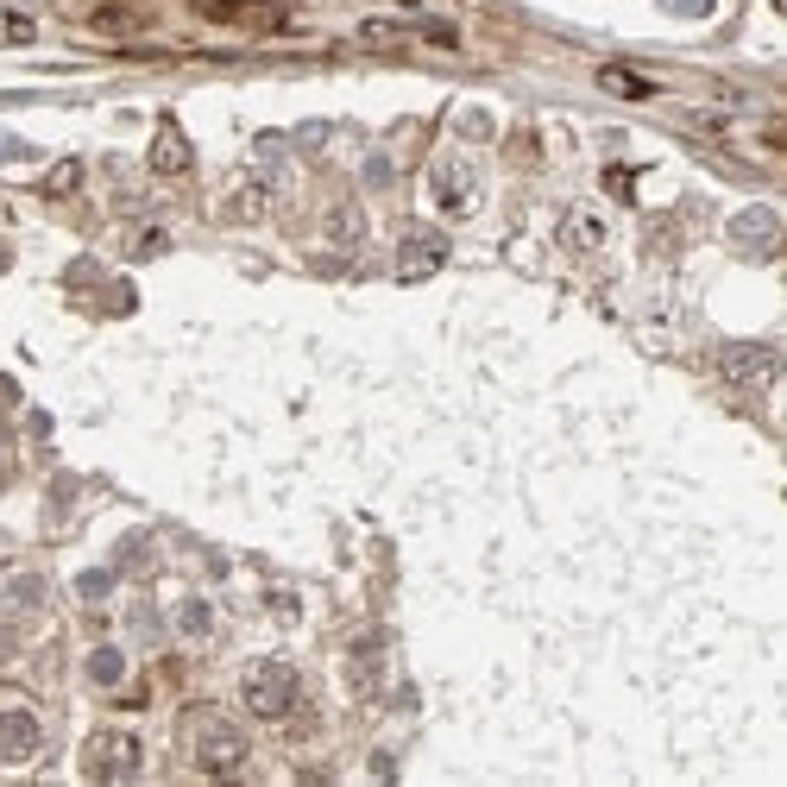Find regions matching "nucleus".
I'll use <instances>...</instances> for the list:
<instances>
[{
  "label": "nucleus",
  "mask_w": 787,
  "mask_h": 787,
  "mask_svg": "<svg viewBox=\"0 0 787 787\" xmlns=\"http://www.w3.org/2000/svg\"><path fill=\"white\" fill-rule=\"evenodd\" d=\"M183 749H190V763L202 775H234L246 763V730L221 706H190L183 712Z\"/></svg>",
  "instance_id": "1"
},
{
  "label": "nucleus",
  "mask_w": 787,
  "mask_h": 787,
  "mask_svg": "<svg viewBox=\"0 0 787 787\" xmlns=\"http://www.w3.org/2000/svg\"><path fill=\"white\" fill-rule=\"evenodd\" d=\"M296 693H303V681H296L290 662H253V668H246V681H239L246 712H253V718H272V725L296 712Z\"/></svg>",
  "instance_id": "2"
},
{
  "label": "nucleus",
  "mask_w": 787,
  "mask_h": 787,
  "mask_svg": "<svg viewBox=\"0 0 787 787\" xmlns=\"http://www.w3.org/2000/svg\"><path fill=\"white\" fill-rule=\"evenodd\" d=\"M718 372H725V385H737V391H768V385L781 378V354L763 347V340H730L725 354H718Z\"/></svg>",
  "instance_id": "3"
},
{
  "label": "nucleus",
  "mask_w": 787,
  "mask_h": 787,
  "mask_svg": "<svg viewBox=\"0 0 787 787\" xmlns=\"http://www.w3.org/2000/svg\"><path fill=\"white\" fill-rule=\"evenodd\" d=\"M82 768H89L95 781H126V775H139V737L133 730H95L89 749H82Z\"/></svg>",
  "instance_id": "4"
},
{
  "label": "nucleus",
  "mask_w": 787,
  "mask_h": 787,
  "mask_svg": "<svg viewBox=\"0 0 787 787\" xmlns=\"http://www.w3.org/2000/svg\"><path fill=\"white\" fill-rule=\"evenodd\" d=\"M202 20L215 25H246V32H284L290 25V13L284 7H272V0H190Z\"/></svg>",
  "instance_id": "5"
},
{
  "label": "nucleus",
  "mask_w": 787,
  "mask_h": 787,
  "mask_svg": "<svg viewBox=\"0 0 787 787\" xmlns=\"http://www.w3.org/2000/svg\"><path fill=\"white\" fill-rule=\"evenodd\" d=\"M39 744H44L39 712H25V706L0 712V763H32V756H39Z\"/></svg>",
  "instance_id": "6"
},
{
  "label": "nucleus",
  "mask_w": 787,
  "mask_h": 787,
  "mask_svg": "<svg viewBox=\"0 0 787 787\" xmlns=\"http://www.w3.org/2000/svg\"><path fill=\"white\" fill-rule=\"evenodd\" d=\"M441 258H448V239H441V234H410V239H403V253H397V277L416 284V277L441 272Z\"/></svg>",
  "instance_id": "7"
},
{
  "label": "nucleus",
  "mask_w": 787,
  "mask_h": 787,
  "mask_svg": "<svg viewBox=\"0 0 787 787\" xmlns=\"http://www.w3.org/2000/svg\"><path fill=\"white\" fill-rule=\"evenodd\" d=\"M190 164H196V152H190L183 126H177V120H164V126H157V139H152V171H157V177H183Z\"/></svg>",
  "instance_id": "8"
},
{
  "label": "nucleus",
  "mask_w": 787,
  "mask_h": 787,
  "mask_svg": "<svg viewBox=\"0 0 787 787\" xmlns=\"http://www.w3.org/2000/svg\"><path fill=\"white\" fill-rule=\"evenodd\" d=\"M730 239L749 246V253H775V246H781V215H775V208H749V215L730 221Z\"/></svg>",
  "instance_id": "9"
},
{
  "label": "nucleus",
  "mask_w": 787,
  "mask_h": 787,
  "mask_svg": "<svg viewBox=\"0 0 787 787\" xmlns=\"http://www.w3.org/2000/svg\"><path fill=\"white\" fill-rule=\"evenodd\" d=\"M265 215H272V183H239L234 196L221 202V221H234V227H258Z\"/></svg>",
  "instance_id": "10"
},
{
  "label": "nucleus",
  "mask_w": 787,
  "mask_h": 787,
  "mask_svg": "<svg viewBox=\"0 0 787 787\" xmlns=\"http://www.w3.org/2000/svg\"><path fill=\"white\" fill-rule=\"evenodd\" d=\"M429 190H435V202H441L448 215H467V208H472V183H467V164H435Z\"/></svg>",
  "instance_id": "11"
},
{
  "label": "nucleus",
  "mask_w": 787,
  "mask_h": 787,
  "mask_svg": "<svg viewBox=\"0 0 787 787\" xmlns=\"http://www.w3.org/2000/svg\"><path fill=\"white\" fill-rule=\"evenodd\" d=\"M89 25H95L101 39H133V32H145V13H139V7H95V13H89Z\"/></svg>",
  "instance_id": "12"
},
{
  "label": "nucleus",
  "mask_w": 787,
  "mask_h": 787,
  "mask_svg": "<svg viewBox=\"0 0 787 787\" xmlns=\"http://www.w3.org/2000/svg\"><path fill=\"white\" fill-rule=\"evenodd\" d=\"M561 239H568V253H599V246H605V221L586 215V208H573V215L561 221Z\"/></svg>",
  "instance_id": "13"
},
{
  "label": "nucleus",
  "mask_w": 787,
  "mask_h": 787,
  "mask_svg": "<svg viewBox=\"0 0 787 787\" xmlns=\"http://www.w3.org/2000/svg\"><path fill=\"white\" fill-rule=\"evenodd\" d=\"M359 234H366V221H359L354 202H340V208H328V239L335 246H359Z\"/></svg>",
  "instance_id": "14"
},
{
  "label": "nucleus",
  "mask_w": 787,
  "mask_h": 787,
  "mask_svg": "<svg viewBox=\"0 0 787 787\" xmlns=\"http://www.w3.org/2000/svg\"><path fill=\"white\" fill-rule=\"evenodd\" d=\"M599 89H611V95H630V101H643V95H655V82H643V76H630V70H617V63H605V70H599Z\"/></svg>",
  "instance_id": "15"
},
{
  "label": "nucleus",
  "mask_w": 787,
  "mask_h": 787,
  "mask_svg": "<svg viewBox=\"0 0 787 787\" xmlns=\"http://www.w3.org/2000/svg\"><path fill=\"white\" fill-rule=\"evenodd\" d=\"M76 183H82V164L70 157V164H58V171L44 177V196H63V190H76Z\"/></svg>",
  "instance_id": "16"
},
{
  "label": "nucleus",
  "mask_w": 787,
  "mask_h": 787,
  "mask_svg": "<svg viewBox=\"0 0 787 787\" xmlns=\"http://www.w3.org/2000/svg\"><path fill=\"white\" fill-rule=\"evenodd\" d=\"M89 674H95L101 687H114V681H120V655H114V650H101L95 662H89Z\"/></svg>",
  "instance_id": "17"
},
{
  "label": "nucleus",
  "mask_w": 787,
  "mask_h": 787,
  "mask_svg": "<svg viewBox=\"0 0 787 787\" xmlns=\"http://www.w3.org/2000/svg\"><path fill=\"white\" fill-rule=\"evenodd\" d=\"M605 190H611V196H636V177H630V171H624V164H611V171H605Z\"/></svg>",
  "instance_id": "18"
}]
</instances>
